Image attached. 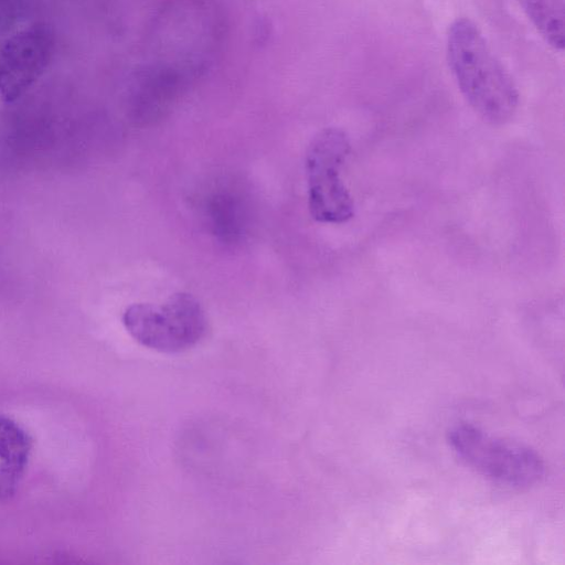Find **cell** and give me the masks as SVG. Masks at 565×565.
<instances>
[{
    "label": "cell",
    "mask_w": 565,
    "mask_h": 565,
    "mask_svg": "<svg viewBox=\"0 0 565 565\" xmlns=\"http://www.w3.org/2000/svg\"><path fill=\"white\" fill-rule=\"evenodd\" d=\"M224 35L213 0H164L146 28L132 73L138 107L157 110L184 93L212 67Z\"/></svg>",
    "instance_id": "1"
},
{
    "label": "cell",
    "mask_w": 565,
    "mask_h": 565,
    "mask_svg": "<svg viewBox=\"0 0 565 565\" xmlns=\"http://www.w3.org/2000/svg\"><path fill=\"white\" fill-rule=\"evenodd\" d=\"M447 61L463 98L484 121L504 125L519 106L518 88L479 28L467 18L448 29Z\"/></svg>",
    "instance_id": "2"
},
{
    "label": "cell",
    "mask_w": 565,
    "mask_h": 565,
    "mask_svg": "<svg viewBox=\"0 0 565 565\" xmlns=\"http://www.w3.org/2000/svg\"><path fill=\"white\" fill-rule=\"evenodd\" d=\"M447 441L463 465L495 483L526 489L545 475L544 460L535 449L493 436L471 424L451 427Z\"/></svg>",
    "instance_id": "3"
},
{
    "label": "cell",
    "mask_w": 565,
    "mask_h": 565,
    "mask_svg": "<svg viewBox=\"0 0 565 565\" xmlns=\"http://www.w3.org/2000/svg\"><path fill=\"white\" fill-rule=\"evenodd\" d=\"M122 324L139 344L162 353L185 351L207 330L205 312L189 292L171 295L162 305L138 302L122 313Z\"/></svg>",
    "instance_id": "4"
},
{
    "label": "cell",
    "mask_w": 565,
    "mask_h": 565,
    "mask_svg": "<svg viewBox=\"0 0 565 565\" xmlns=\"http://www.w3.org/2000/svg\"><path fill=\"white\" fill-rule=\"evenodd\" d=\"M350 139L339 128H324L310 141L306 152L308 209L320 223L341 224L354 215L353 200L340 178L350 153Z\"/></svg>",
    "instance_id": "5"
},
{
    "label": "cell",
    "mask_w": 565,
    "mask_h": 565,
    "mask_svg": "<svg viewBox=\"0 0 565 565\" xmlns=\"http://www.w3.org/2000/svg\"><path fill=\"white\" fill-rule=\"evenodd\" d=\"M53 39L41 25L11 36L0 52V95L7 102L19 98L45 70Z\"/></svg>",
    "instance_id": "6"
},
{
    "label": "cell",
    "mask_w": 565,
    "mask_h": 565,
    "mask_svg": "<svg viewBox=\"0 0 565 565\" xmlns=\"http://www.w3.org/2000/svg\"><path fill=\"white\" fill-rule=\"evenodd\" d=\"M32 447L30 435L14 420L0 416V501L10 500L23 477Z\"/></svg>",
    "instance_id": "7"
},
{
    "label": "cell",
    "mask_w": 565,
    "mask_h": 565,
    "mask_svg": "<svg viewBox=\"0 0 565 565\" xmlns=\"http://www.w3.org/2000/svg\"><path fill=\"white\" fill-rule=\"evenodd\" d=\"M526 17L554 50L565 47V0H518Z\"/></svg>",
    "instance_id": "8"
}]
</instances>
